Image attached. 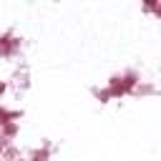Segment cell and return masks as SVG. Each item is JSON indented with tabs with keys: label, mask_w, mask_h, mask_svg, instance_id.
I'll use <instances>...</instances> for the list:
<instances>
[{
	"label": "cell",
	"mask_w": 161,
	"mask_h": 161,
	"mask_svg": "<svg viewBox=\"0 0 161 161\" xmlns=\"http://www.w3.org/2000/svg\"><path fill=\"white\" fill-rule=\"evenodd\" d=\"M158 3H161V0H141V10L151 15V13H153V8H156Z\"/></svg>",
	"instance_id": "52a82bcc"
},
{
	"label": "cell",
	"mask_w": 161,
	"mask_h": 161,
	"mask_svg": "<svg viewBox=\"0 0 161 161\" xmlns=\"http://www.w3.org/2000/svg\"><path fill=\"white\" fill-rule=\"evenodd\" d=\"M151 15H153V18H158V20H161V3H158V5H156V8H153V13H151Z\"/></svg>",
	"instance_id": "9c48e42d"
},
{
	"label": "cell",
	"mask_w": 161,
	"mask_h": 161,
	"mask_svg": "<svg viewBox=\"0 0 161 161\" xmlns=\"http://www.w3.org/2000/svg\"><path fill=\"white\" fill-rule=\"evenodd\" d=\"M141 75L136 70H121V73H113L108 80H106V88L111 93V98H126V96H133L136 86H138Z\"/></svg>",
	"instance_id": "6da1fadb"
},
{
	"label": "cell",
	"mask_w": 161,
	"mask_h": 161,
	"mask_svg": "<svg viewBox=\"0 0 161 161\" xmlns=\"http://www.w3.org/2000/svg\"><path fill=\"white\" fill-rule=\"evenodd\" d=\"M151 93H156V86L153 83H146V80H138L133 96H151Z\"/></svg>",
	"instance_id": "5b68a950"
},
{
	"label": "cell",
	"mask_w": 161,
	"mask_h": 161,
	"mask_svg": "<svg viewBox=\"0 0 161 161\" xmlns=\"http://www.w3.org/2000/svg\"><path fill=\"white\" fill-rule=\"evenodd\" d=\"M5 93H8V83H5V80H3V78H0V98H3V96H5Z\"/></svg>",
	"instance_id": "ba28073f"
},
{
	"label": "cell",
	"mask_w": 161,
	"mask_h": 161,
	"mask_svg": "<svg viewBox=\"0 0 161 161\" xmlns=\"http://www.w3.org/2000/svg\"><path fill=\"white\" fill-rule=\"evenodd\" d=\"M20 38L15 35V33H0V58H5V60H10V58H15L18 53H20Z\"/></svg>",
	"instance_id": "7a4b0ae2"
},
{
	"label": "cell",
	"mask_w": 161,
	"mask_h": 161,
	"mask_svg": "<svg viewBox=\"0 0 161 161\" xmlns=\"http://www.w3.org/2000/svg\"><path fill=\"white\" fill-rule=\"evenodd\" d=\"M20 133V121H8L0 126V138H8V141H15Z\"/></svg>",
	"instance_id": "277c9868"
},
{
	"label": "cell",
	"mask_w": 161,
	"mask_h": 161,
	"mask_svg": "<svg viewBox=\"0 0 161 161\" xmlns=\"http://www.w3.org/2000/svg\"><path fill=\"white\" fill-rule=\"evenodd\" d=\"M93 96H96V98H98V101H101V103H108V101H113V98H111V93H108V88H106V86H103V88H96V91H93Z\"/></svg>",
	"instance_id": "8992f818"
},
{
	"label": "cell",
	"mask_w": 161,
	"mask_h": 161,
	"mask_svg": "<svg viewBox=\"0 0 161 161\" xmlns=\"http://www.w3.org/2000/svg\"><path fill=\"white\" fill-rule=\"evenodd\" d=\"M25 158H28V161H50V143H48V141H43L40 146L30 148Z\"/></svg>",
	"instance_id": "3957f363"
}]
</instances>
